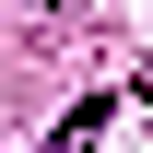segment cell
<instances>
[{
	"mask_svg": "<svg viewBox=\"0 0 153 153\" xmlns=\"http://www.w3.org/2000/svg\"><path fill=\"white\" fill-rule=\"evenodd\" d=\"M106 141V106H71V130H59V153H94Z\"/></svg>",
	"mask_w": 153,
	"mask_h": 153,
	"instance_id": "6da1fadb",
	"label": "cell"
}]
</instances>
